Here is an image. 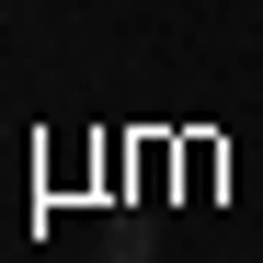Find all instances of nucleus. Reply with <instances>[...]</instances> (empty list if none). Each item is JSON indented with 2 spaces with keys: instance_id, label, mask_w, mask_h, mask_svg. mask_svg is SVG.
<instances>
[{
  "instance_id": "1",
  "label": "nucleus",
  "mask_w": 263,
  "mask_h": 263,
  "mask_svg": "<svg viewBox=\"0 0 263 263\" xmlns=\"http://www.w3.org/2000/svg\"><path fill=\"white\" fill-rule=\"evenodd\" d=\"M103 263H160V206H138V195H126V206L103 217Z\"/></svg>"
}]
</instances>
